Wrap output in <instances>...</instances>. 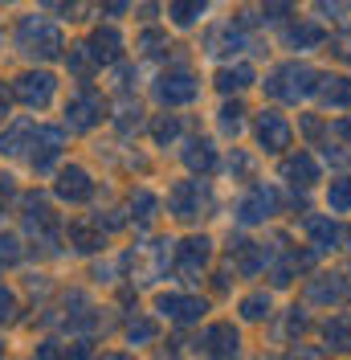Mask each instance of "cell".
Returning a JSON list of instances; mask_svg holds the SVG:
<instances>
[{"mask_svg":"<svg viewBox=\"0 0 351 360\" xmlns=\"http://www.w3.org/2000/svg\"><path fill=\"white\" fill-rule=\"evenodd\" d=\"M262 90L274 98V103L298 107V103L314 98V90H319V70L307 66V62H282V66H274L270 74H265Z\"/></svg>","mask_w":351,"mask_h":360,"instance_id":"obj_1","label":"cell"},{"mask_svg":"<svg viewBox=\"0 0 351 360\" xmlns=\"http://www.w3.org/2000/svg\"><path fill=\"white\" fill-rule=\"evenodd\" d=\"M17 49H21L25 58H33V62H53V58H62V29L49 21V17H21L17 21Z\"/></svg>","mask_w":351,"mask_h":360,"instance_id":"obj_2","label":"cell"},{"mask_svg":"<svg viewBox=\"0 0 351 360\" xmlns=\"http://www.w3.org/2000/svg\"><path fill=\"white\" fill-rule=\"evenodd\" d=\"M217 209V197H213V184L204 176H192V180H176L172 188H168V213H172L176 221L192 225L200 217H208Z\"/></svg>","mask_w":351,"mask_h":360,"instance_id":"obj_3","label":"cell"},{"mask_svg":"<svg viewBox=\"0 0 351 360\" xmlns=\"http://www.w3.org/2000/svg\"><path fill=\"white\" fill-rule=\"evenodd\" d=\"M152 98L159 107H188L200 98V78L184 62H176L152 82Z\"/></svg>","mask_w":351,"mask_h":360,"instance_id":"obj_4","label":"cell"},{"mask_svg":"<svg viewBox=\"0 0 351 360\" xmlns=\"http://www.w3.org/2000/svg\"><path fill=\"white\" fill-rule=\"evenodd\" d=\"M278 213H282V193L274 184H249L241 197H237V205H233V221L245 225V229L274 221Z\"/></svg>","mask_w":351,"mask_h":360,"instance_id":"obj_5","label":"cell"},{"mask_svg":"<svg viewBox=\"0 0 351 360\" xmlns=\"http://www.w3.org/2000/svg\"><path fill=\"white\" fill-rule=\"evenodd\" d=\"M172 266H176V274H180L184 283H200V278L208 274V266H213V238L192 233V238L176 242L172 246Z\"/></svg>","mask_w":351,"mask_h":360,"instance_id":"obj_6","label":"cell"},{"mask_svg":"<svg viewBox=\"0 0 351 360\" xmlns=\"http://www.w3.org/2000/svg\"><path fill=\"white\" fill-rule=\"evenodd\" d=\"M253 139H258V148H262L265 156H286L294 148V123L278 107L258 111V119H253Z\"/></svg>","mask_w":351,"mask_h":360,"instance_id":"obj_7","label":"cell"},{"mask_svg":"<svg viewBox=\"0 0 351 360\" xmlns=\"http://www.w3.org/2000/svg\"><path fill=\"white\" fill-rule=\"evenodd\" d=\"M102 119H107V98H102L98 90L82 86V90H74V94H69V103H66V127L74 135L94 131Z\"/></svg>","mask_w":351,"mask_h":360,"instance_id":"obj_8","label":"cell"},{"mask_svg":"<svg viewBox=\"0 0 351 360\" xmlns=\"http://www.w3.org/2000/svg\"><path fill=\"white\" fill-rule=\"evenodd\" d=\"M155 315L168 319V323L188 328V323H200L208 315V299H200L192 291H164V295H155Z\"/></svg>","mask_w":351,"mask_h":360,"instance_id":"obj_9","label":"cell"},{"mask_svg":"<svg viewBox=\"0 0 351 360\" xmlns=\"http://www.w3.org/2000/svg\"><path fill=\"white\" fill-rule=\"evenodd\" d=\"M62 148H66V135L62 127H49V123H33V135H29V164L33 172H53V164L62 160Z\"/></svg>","mask_w":351,"mask_h":360,"instance_id":"obj_10","label":"cell"},{"mask_svg":"<svg viewBox=\"0 0 351 360\" xmlns=\"http://www.w3.org/2000/svg\"><path fill=\"white\" fill-rule=\"evenodd\" d=\"M53 94H58V78L49 70H25L21 78L13 82V98L21 107H29V111H45L53 103Z\"/></svg>","mask_w":351,"mask_h":360,"instance_id":"obj_11","label":"cell"},{"mask_svg":"<svg viewBox=\"0 0 351 360\" xmlns=\"http://www.w3.org/2000/svg\"><path fill=\"white\" fill-rule=\"evenodd\" d=\"M351 299V274L347 270H323L307 278V303L314 307H339Z\"/></svg>","mask_w":351,"mask_h":360,"instance_id":"obj_12","label":"cell"},{"mask_svg":"<svg viewBox=\"0 0 351 360\" xmlns=\"http://www.w3.org/2000/svg\"><path fill=\"white\" fill-rule=\"evenodd\" d=\"M245 49H258V41L249 37V29H241L237 21H225V25H213L208 33H204V53L208 58H237Z\"/></svg>","mask_w":351,"mask_h":360,"instance_id":"obj_13","label":"cell"},{"mask_svg":"<svg viewBox=\"0 0 351 360\" xmlns=\"http://www.w3.org/2000/svg\"><path fill=\"white\" fill-rule=\"evenodd\" d=\"M21 221L25 229L33 233V238H41L45 246H58V213H53V205L45 201L41 193H29V197H21Z\"/></svg>","mask_w":351,"mask_h":360,"instance_id":"obj_14","label":"cell"},{"mask_svg":"<svg viewBox=\"0 0 351 360\" xmlns=\"http://www.w3.org/2000/svg\"><path fill=\"white\" fill-rule=\"evenodd\" d=\"M282 180L290 184V188H314L319 180H323V164H319V156L314 152H307V148H298V152H290V156L282 160Z\"/></svg>","mask_w":351,"mask_h":360,"instance_id":"obj_15","label":"cell"},{"mask_svg":"<svg viewBox=\"0 0 351 360\" xmlns=\"http://www.w3.org/2000/svg\"><path fill=\"white\" fill-rule=\"evenodd\" d=\"M303 233H307V246L319 254H335L343 246V225L335 221L331 213H310L303 217Z\"/></svg>","mask_w":351,"mask_h":360,"instance_id":"obj_16","label":"cell"},{"mask_svg":"<svg viewBox=\"0 0 351 360\" xmlns=\"http://www.w3.org/2000/svg\"><path fill=\"white\" fill-rule=\"evenodd\" d=\"M197 352H204V356H237L241 352V332L233 323L217 319L197 336Z\"/></svg>","mask_w":351,"mask_h":360,"instance_id":"obj_17","label":"cell"},{"mask_svg":"<svg viewBox=\"0 0 351 360\" xmlns=\"http://www.w3.org/2000/svg\"><path fill=\"white\" fill-rule=\"evenodd\" d=\"M53 193H58V201H66V205H86L94 197V176L82 164H66L58 172V180H53Z\"/></svg>","mask_w":351,"mask_h":360,"instance_id":"obj_18","label":"cell"},{"mask_svg":"<svg viewBox=\"0 0 351 360\" xmlns=\"http://www.w3.org/2000/svg\"><path fill=\"white\" fill-rule=\"evenodd\" d=\"M327 41V29L310 17H298V21H282V45L294 49V53H307V49H319Z\"/></svg>","mask_w":351,"mask_h":360,"instance_id":"obj_19","label":"cell"},{"mask_svg":"<svg viewBox=\"0 0 351 360\" xmlns=\"http://www.w3.org/2000/svg\"><path fill=\"white\" fill-rule=\"evenodd\" d=\"M180 160H184V168H188L192 176H213V172L220 168L217 143H213V139H204V135H192V139L184 143Z\"/></svg>","mask_w":351,"mask_h":360,"instance_id":"obj_20","label":"cell"},{"mask_svg":"<svg viewBox=\"0 0 351 360\" xmlns=\"http://www.w3.org/2000/svg\"><path fill=\"white\" fill-rule=\"evenodd\" d=\"M90 53H94V62L98 66H114V62H123V33L114 29V25H98L94 33H90Z\"/></svg>","mask_w":351,"mask_h":360,"instance_id":"obj_21","label":"cell"},{"mask_svg":"<svg viewBox=\"0 0 351 360\" xmlns=\"http://www.w3.org/2000/svg\"><path fill=\"white\" fill-rule=\"evenodd\" d=\"M314 98L331 111H351V78L347 74H319Z\"/></svg>","mask_w":351,"mask_h":360,"instance_id":"obj_22","label":"cell"},{"mask_svg":"<svg viewBox=\"0 0 351 360\" xmlns=\"http://www.w3.org/2000/svg\"><path fill=\"white\" fill-rule=\"evenodd\" d=\"M253 82H258V74H253L249 62H229V66L217 70V90L220 94H241V90H249Z\"/></svg>","mask_w":351,"mask_h":360,"instance_id":"obj_23","label":"cell"},{"mask_svg":"<svg viewBox=\"0 0 351 360\" xmlns=\"http://www.w3.org/2000/svg\"><path fill=\"white\" fill-rule=\"evenodd\" d=\"M66 238H69V246L78 250V254H98V250H107V233H102L94 221H69Z\"/></svg>","mask_w":351,"mask_h":360,"instance_id":"obj_24","label":"cell"},{"mask_svg":"<svg viewBox=\"0 0 351 360\" xmlns=\"http://www.w3.org/2000/svg\"><path fill=\"white\" fill-rule=\"evenodd\" d=\"M323 352H351V311L331 315L323 323Z\"/></svg>","mask_w":351,"mask_h":360,"instance_id":"obj_25","label":"cell"},{"mask_svg":"<svg viewBox=\"0 0 351 360\" xmlns=\"http://www.w3.org/2000/svg\"><path fill=\"white\" fill-rule=\"evenodd\" d=\"M159 209H164V205H159V197H155L152 188H143V184L131 188V217H135V225H143V229H147V225L159 217Z\"/></svg>","mask_w":351,"mask_h":360,"instance_id":"obj_26","label":"cell"},{"mask_svg":"<svg viewBox=\"0 0 351 360\" xmlns=\"http://www.w3.org/2000/svg\"><path fill=\"white\" fill-rule=\"evenodd\" d=\"M204 8H208V0H168V21L176 29H192L204 17Z\"/></svg>","mask_w":351,"mask_h":360,"instance_id":"obj_27","label":"cell"},{"mask_svg":"<svg viewBox=\"0 0 351 360\" xmlns=\"http://www.w3.org/2000/svg\"><path fill=\"white\" fill-rule=\"evenodd\" d=\"M29 135H33V119H17L13 127L0 131V152L4 156H21L25 148H29Z\"/></svg>","mask_w":351,"mask_h":360,"instance_id":"obj_28","label":"cell"},{"mask_svg":"<svg viewBox=\"0 0 351 360\" xmlns=\"http://www.w3.org/2000/svg\"><path fill=\"white\" fill-rule=\"evenodd\" d=\"M245 115H249V111H245L237 98H233V103H225V107L217 111V127H220V135H225V139H237V135L245 131Z\"/></svg>","mask_w":351,"mask_h":360,"instance_id":"obj_29","label":"cell"},{"mask_svg":"<svg viewBox=\"0 0 351 360\" xmlns=\"http://www.w3.org/2000/svg\"><path fill=\"white\" fill-rule=\"evenodd\" d=\"M274 315V299H270V291H253L241 299V319L245 323H265Z\"/></svg>","mask_w":351,"mask_h":360,"instance_id":"obj_30","label":"cell"},{"mask_svg":"<svg viewBox=\"0 0 351 360\" xmlns=\"http://www.w3.org/2000/svg\"><path fill=\"white\" fill-rule=\"evenodd\" d=\"M155 340H159V323H155L152 315L135 311V319L127 323V344L131 348H143V344H155Z\"/></svg>","mask_w":351,"mask_h":360,"instance_id":"obj_31","label":"cell"},{"mask_svg":"<svg viewBox=\"0 0 351 360\" xmlns=\"http://www.w3.org/2000/svg\"><path fill=\"white\" fill-rule=\"evenodd\" d=\"M180 131H184V119H180V115H155V119H152L155 148H168V143H176V139H180Z\"/></svg>","mask_w":351,"mask_h":360,"instance_id":"obj_32","label":"cell"},{"mask_svg":"<svg viewBox=\"0 0 351 360\" xmlns=\"http://www.w3.org/2000/svg\"><path fill=\"white\" fill-rule=\"evenodd\" d=\"M327 209L331 213H351V172H343L327 184Z\"/></svg>","mask_w":351,"mask_h":360,"instance_id":"obj_33","label":"cell"},{"mask_svg":"<svg viewBox=\"0 0 351 360\" xmlns=\"http://www.w3.org/2000/svg\"><path fill=\"white\" fill-rule=\"evenodd\" d=\"M66 66H69V74H78V78H90V74L98 70V62H94V53H90V45H86V41H78V45H69V53H66Z\"/></svg>","mask_w":351,"mask_h":360,"instance_id":"obj_34","label":"cell"},{"mask_svg":"<svg viewBox=\"0 0 351 360\" xmlns=\"http://www.w3.org/2000/svg\"><path fill=\"white\" fill-rule=\"evenodd\" d=\"M310 328V315L307 307H286L282 315V340H290V344H298V336Z\"/></svg>","mask_w":351,"mask_h":360,"instance_id":"obj_35","label":"cell"},{"mask_svg":"<svg viewBox=\"0 0 351 360\" xmlns=\"http://www.w3.org/2000/svg\"><path fill=\"white\" fill-rule=\"evenodd\" d=\"M135 49H139L143 58H159V53L172 49V45H168V33H159V29H143L139 41H135Z\"/></svg>","mask_w":351,"mask_h":360,"instance_id":"obj_36","label":"cell"},{"mask_svg":"<svg viewBox=\"0 0 351 360\" xmlns=\"http://www.w3.org/2000/svg\"><path fill=\"white\" fill-rule=\"evenodd\" d=\"M290 4H294V0H262V4L253 8V13H262L258 25H282L286 17H290Z\"/></svg>","mask_w":351,"mask_h":360,"instance_id":"obj_37","label":"cell"},{"mask_svg":"<svg viewBox=\"0 0 351 360\" xmlns=\"http://www.w3.org/2000/svg\"><path fill=\"white\" fill-rule=\"evenodd\" d=\"M225 168H229V176L233 180H253V168H258V160L241 152V148H233V156L225 160Z\"/></svg>","mask_w":351,"mask_h":360,"instance_id":"obj_38","label":"cell"},{"mask_svg":"<svg viewBox=\"0 0 351 360\" xmlns=\"http://www.w3.org/2000/svg\"><path fill=\"white\" fill-rule=\"evenodd\" d=\"M139 123H143V107L127 98V103H123V111H119V119H114V127H119L123 135H131L135 127H139Z\"/></svg>","mask_w":351,"mask_h":360,"instance_id":"obj_39","label":"cell"},{"mask_svg":"<svg viewBox=\"0 0 351 360\" xmlns=\"http://www.w3.org/2000/svg\"><path fill=\"white\" fill-rule=\"evenodd\" d=\"M21 258H25L21 238H17V233H0V262H4V266H17Z\"/></svg>","mask_w":351,"mask_h":360,"instance_id":"obj_40","label":"cell"},{"mask_svg":"<svg viewBox=\"0 0 351 360\" xmlns=\"http://www.w3.org/2000/svg\"><path fill=\"white\" fill-rule=\"evenodd\" d=\"M17 311H21V299H17V291L0 283V328H4V323H13V319H17Z\"/></svg>","mask_w":351,"mask_h":360,"instance_id":"obj_41","label":"cell"},{"mask_svg":"<svg viewBox=\"0 0 351 360\" xmlns=\"http://www.w3.org/2000/svg\"><path fill=\"white\" fill-rule=\"evenodd\" d=\"M135 0H94V8H98V17H107V21H119V17H127L131 13Z\"/></svg>","mask_w":351,"mask_h":360,"instance_id":"obj_42","label":"cell"},{"mask_svg":"<svg viewBox=\"0 0 351 360\" xmlns=\"http://www.w3.org/2000/svg\"><path fill=\"white\" fill-rule=\"evenodd\" d=\"M45 13H53V17H66V21H78V8H82V0H41Z\"/></svg>","mask_w":351,"mask_h":360,"instance_id":"obj_43","label":"cell"},{"mask_svg":"<svg viewBox=\"0 0 351 360\" xmlns=\"http://www.w3.org/2000/svg\"><path fill=\"white\" fill-rule=\"evenodd\" d=\"M90 221L98 225V229H102V233H110V229H123V225H127V217H123V209H107V213H102V209H98V213H94V217H90Z\"/></svg>","mask_w":351,"mask_h":360,"instance_id":"obj_44","label":"cell"},{"mask_svg":"<svg viewBox=\"0 0 351 360\" xmlns=\"http://www.w3.org/2000/svg\"><path fill=\"white\" fill-rule=\"evenodd\" d=\"M323 131H327V127H323V119H319V115H303V135H307L310 143H319Z\"/></svg>","mask_w":351,"mask_h":360,"instance_id":"obj_45","label":"cell"},{"mask_svg":"<svg viewBox=\"0 0 351 360\" xmlns=\"http://www.w3.org/2000/svg\"><path fill=\"white\" fill-rule=\"evenodd\" d=\"M13 201H17V180L4 172V176H0V213H4Z\"/></svg>","mask_w":351,"mask_h":360,"instance_id":"obj_46","label":"cell"},{"mask_svg":"<svg viewBox=\"0 0 351 360\" xmlns=\"http://www.w3.org/2000/svg\"><path fill=\"white\" fill-rule=\"evenodd\" d=\"M331 49H335V58H339V62H347V66H351V29H343V33L331 41Z\"/></svg>","mask_w":351,"mask_h":360,"instance_id":"obj_47","label":"cell"},{"mask_svg":"<svg viewBox=\"0 0 351 360\" xmlns=\"http://www.w3.org/2000/svg\"><path fill=\"white\" fill-rule=\"evenodd\" d=\"M323 160H327L331 168H347V164H351L347 152H339V148H331V143H323Z\"/></svg>","mask_w":351,"mask_h":360,"instance_id":"obj_48","label":"cell"},{"mask_svg":"<svg viewBox=\"0 0 351 360\" xmlns=\"http://www.w3.org/2000/svg\"><path fill=\"white\" fill-rule=\"evenodd\" d=\"M343 8H347L343 0H319V17H331V21H339V17H343Z\"/></svg>","mask_w":351,"mask_h":360,"instance_id":"obj_49","label":"cell"},{"mask_svg":"<svg viewBox=\"0 0 351 360\" xmlns=\"http://www.w3.org/2000/svg\"><path fill=\"white\" fill-rule=\"evenodd\" d=\"M8 107H13V90H8L4 82H0V119L8 115Z\"/></svg>","mask_w":351,"mask_h":360,"instance_id":"obj_50","label":"cell"},{"mask_svg":"<svg viewBox=\"0 0 351 360\" xmlns=\"http://www.w3.org/2000/svg\"><path fill=\"white\" fill-rule=\"evenodd\" d=\"M335 135H343V139H351V115H347V119H339V123H335Z\"/></svg>","mask_w":351,"mask_h":360,"instance_id":"obj_51","label":"cell"},{"mask_svg":"<svg viewBox=\"0 0 351 360\" xmlns=\"http://www.w3.org/2000/svg\"><path fill=\"white\" fill-rule=\"evenodd\" d=\"M217 291H220V295L229 291V270H220V274H217Z\"/></svg>","mask_w":351,"mask_h":360,"instance_id":"obj_52","label":"cell"},{"mask_svg":"<svg viewBox=\"0 0 351 360\" xmlns=\"http://www.w3.org/2000/svg\"><path fill=\"white\" fill-rule=\"evenodd\" d=\"M343 242H347V246H351V229H343Z\"/></svg>","mask_w":351,"mask_h":360,"instance_id":"obj_53","label":"cell"},{"mask_svg":"<svg viewBox=\"0 0 351 360\" xmlns=\"http://www.w3.org/2000/svg\"><path fill=\"white\" fill-rule=\"evenodd\" d=\"M0 4H13V0H0Z\"/></svg>","mask_w":351,"mask_h":360,"instance_id":"obj_54","label":"cell"},{"mask_svg":"<svg viewBox=\"0 0 351 360\" xmlns=\"http://www.w3.org/2000/svg\"><path fill=\"white\" fill-rule=\"evenodd\" d=\"M0 356H4V344H0Z\"/></svg>","mask_w":351,"mask_h":360,"instance_id":"obj_55","label":"cell"}]
</instances>
